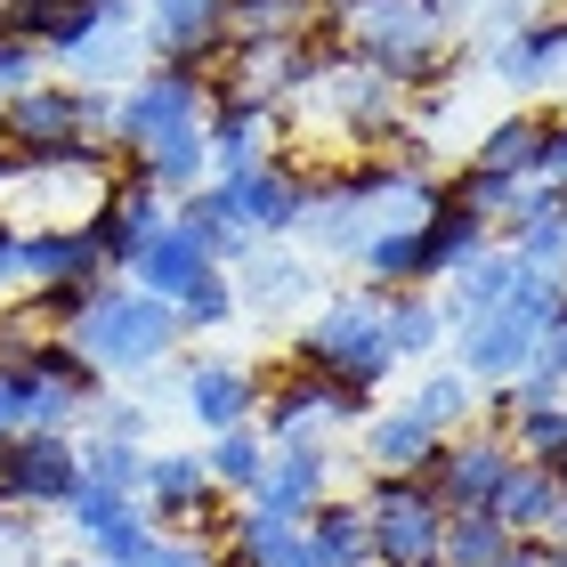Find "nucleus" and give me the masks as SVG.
<instances>
[{
	"label": "nucleus",
	"instance_id": "f257e3e1",
	"mask_svg": "<svg viewBox=\"0 0 567 567\" xmlns=\"http://www.w3.org/2000/svg\"><path fill=\"white\" fill-rule=\"evenodd\" d=\"M65 341L90 357V373L97 381H131V373H154L163 365V357L178 349V317L163 300H146L138 284H106V292H97L82 317L65 324Z\"/></svg>",
	"mask_w": 567,
	"mask_h": 567
},
{
	"label": "nucleus",
	"instance_id": "f03ea898",
	"mask_svg": "<svg viewBox=\"0 0 567 567\" xmlns=\"http://www.w3.org/2000/svg\"><path fill=\"white\" fill-rule=\"evenodd\" d=\"M292 365L324 373V381H349V390H381V381L398 373L390 357V332H381V300L373 292H332L317 317L292 332Z\"/></svg>",
	"mask_w": 567,
	"mask_h": 567
},
{
	"label": "nucleus",
	"instance_id": "7ed1b4c3",
	"mask_svg": "<svg viewBox=\"0 0 567 567\" xmlns=\"http://www.w3.org/2000/svg\"><path fill=\"white\" fill-rule=\"evenodd\" d=\"M341 49L357 65H373V73H390L398 90H422L446 73L454 58V24L430 9V0H373L365 17L341 33Z\"/></svg>",
	"mask_w": 567,
	"mask_h": 567
},
{
	"label": "nucleus",
	"instance_id": "20e7f679",
	"mask_svg": "<svg viewBox=\"0 0 567 567\" xmlns=\"http://www.w3.org/2000/svg\"><path fill=\"white\" fill-rule=\"evenodd\" d=\"M114 131V90H90V82H65L49 73L41 90L9 97V146L24 163H58V154H106Z\"/></svg>",
	"mask_w": 567,
	"mask_h": 567
},
{
	"label": "nucleus",
	"instance_id": "39448f33",
	"mask_svg": "<svg viewBox=\"0 0 567 567\" xmlns=\"http://www.w3.org/2000/svg\"><path fill=\"white\" fill-rule=\"evenodd\" d=\"M212 114V73L195 65H146L131 90H114V131H106V154L131 163L138 146L171 138V131H203Z\"/></svg>",
	"mask_w": 567,
	"mask_h": 567
},
{
	"label": "nucleus",
	"instance_id": "423d86ee",
	"mask_svg": "<svg viewBox=\"0 0 567 567\" xmlns=\"http://www.w3.org/2000/svg\"><path fill=\"white\" fill-rule=\"evenodd\" d=\"M324 65H332V41H317V33H300V41H236L219 58V73H212V97H236V106L276 114V106H292V97L317 90Z\"/></svg>",
	"mask_w": 567,
	"mask_h": 567
},
{
	"label": "nucleus",
	"instance_id": "0eeeda50",
	"mask_svg": "<svg viewBox=\"0 0 567 567\" xmlns=\"http://www.w3.org/2000/svg\"><path fill=\"white\" fill-rule=\"evenodd\" d=\"M365 519H373V567H437L446 503L430 478H365Z\"/></svg>",
	"mask_w": 567,
	"mask_h": 567
},
{
	"label": "nucleus",
	"instance_id": "6e6552de",
	"mask_svg": "<svg viewBox=\"0 0 567 567\" xmlns=\"http://www.w3.org/2000/svg\"><path fill=\"white\" fill-rule=\"evenodd\" d=\"M212 212L227 219V227H244L251 244H284V236H300V219H308V171H292L276 154V163H260V171H236V178H212Z\"/></svg>",
	"mask_w": 567,
	"mask_h": 567
},
{
	"label": "nucleus",
	"instance_id": "1a4fd4ad",
	"mask_svg": "<svg viewBox=\"0 0 567 567\" xmlns=\"http://www.w3.org/2000/svg\"><path fill=\"white\" fill-rule=\"evenodd\" d=\"M544 332H551V317H544V308H527L519 292H511L503 308H486V317H462L446 349H454V365L471 373L478 390H503V381H519V373L535 365Z\"/></svg>",
	"mask_w": 567,
	"mask_h": 567
},
{
	"label": "nucleus",
	"instance_id": "9d476101",
	"mask_svg": "<svg viewBox=\"0 0 567 567\" xmlns=\"http://www.w3.org/2000/svg\"><path fill=\"white\" fill-rule=\"evenodd\" d=\"M373 414V398L365 390H349V381H324V373H308V365H284L268 390H260V430L268 446H284V437H324L332 422H365Z\"/></svg>",
	"mask_w": 567,
	"mask_h": 567
},
{
	"label": "nucleus",
	"instance_id": "9b49d317",
	"mask_svg": "<svg viewBox=\"0 0 567 567\" xmlns=\"http://www.w3.org/2000/svg\"><path fill=\"white\" fill-rule=\"evenodd\" d=\"M138 503H146V519L154 527H187V535H219L227 527V503L212 471H203V454L187 446H146V478H138Z\"/></svg>",
	"mask_w": 567,
	"mask_h": 567
},
{
	"label": "nucleus",
	"instance_id": "f8f14e48",
	"mask_svg": "<svg viewBox=\"0 0 567 567\" xmlns=\"http://www.w3.org/2000/svg\"><path fill=\"white\" fill-rule=\"evenodd\" d=\"M73 486H82V454H73V437L17 430L9 446H0V503L24 511V519H41V511H65Z\"/></svg>",
	"mask_w": 567,
	"mask_h": 567
},
{
	"label": "nucleus",
	"instance_id": "ddd939ff",
	"mask_svg": "<svg viewBox=\"0 0 567 567\" xmlns=\"http://www.w3.org/2000/svg\"><path fill=\"white\" fill-rule=\"evenodd\" d=\"M138 33H146V58L154 65H195V73H219V58L236 49L227 33V0H138Z\"/></svg>",
	"mask_w": 567,
	"mask_h": 567
},
{
	"label": "nucleus",
	"instance_id": "4468645a",
	"mask_svg": "<svg viewBox=\"0 0 567 567\" xmlns=\"http://www.w3.org/2000/svg\"><path fill=\"white\" fill-rule=\"evenodd\" d=\"M317 97L332 106V122H341L349 138H365V146H390L405 131V90L390 82V73H373V65H357L341 41H332V65H324V82Z\"/></svg>",
	"mask_w": 567,
	"mask_h": 567
},
{
	"label": "nucleus",
	"instance_id": "2eb2a0df",
	"mask_svg": "<svg viewBox=\"0 0 567 567\" xmlns=\"http://www.w3.org/2000/svg\"><path fill=\"white\" fill-rule=\"evenodd\" d=\"M511 471H519L511 437H503V430H486V422H471V430H454L446 446H437L430 486H437V503H446V511H495V495H503V478H511Z\"/></svg>",
	"mask_w": 567,
	"mask_h": 567
},
{
	"label": "nucleus",
	"instance_id": "dca6fc26",
	"mask_svg": "<svg viewBox=\"0 0 567 567\" xmlns=\"http://www.w3.org/2000/svg\"><path fill=\"white\" fill-rule=\"evenodd\" d=\"M163 227H171V203L154 195L131 163H114V195L90 212V244L106 251V276H131V268H138V251L163 236Z\"/></svg>",
	"mask_w": 567,
	"mask_h": 567
},
{
	"label": "nucleus",
	"instance_id": "f3484780",
	"mask_svg": "<svg viewBox=\"0 0 567 567\" xmlns=\"http://www.w3.org/2000/svg\"><path fill=\"white\" fill-rule=\"evenodd\" d=\"M260 390H268V381L251 373L244 357H187V365H178V405H187V422L203 437L260 422Z\"/></svg>",
	"mask_w": 567,
	"mask_h": 567
},
{
	"label": "nucleus",
	"instance_id": "a211bd4d",
	"mask_svg": "<svg viewBox=\"0 0 567 567\" xmlns=\"http://www.w3.org/2000/svg\"><path fill=\"white\" fill-rule=\"evenodd\" d=\"M73 527L82 559H106V567H138V551L154 544V519L138 495H106V486H73V503L58 511Z\"/></svg>",
	"mask_w": 567,
	"mask_h": 567
},
{
	"label": "nucleus",
	"instance_id": "6ab92c4d",
	"mask_svg": "<svg viewBox=\"0 0 567 567\" xmlns=\"http://www.w3.org/2000/svg\"><path fill=\"white\" fill-rule=\"evenodd\" d=\"M65 284H106V251L90 244V227H17V292Z\"/></svg>",
	"mask_w": 567,
	"mask_h": 567
},
{
	"label": "nucleus",
	"instance_id": "aec40b11",
	"mask_svg": "<svg viewBox=\"0 0 567 567\" xmlns=\"http://www.w3.org/2000/svg\"><path fill=\"white\" fill-rule=\"evenodd\" d=\"M219 551L236 567H324V551L308 544V519H284L268 503H236L219 527Z\"/></svg>",
	"mask_w": 567,
	"mask_h": 567
},
{
	"label": "nucleus",
	"instance_id": "412c9836",
	"mask_svg": "<svg viewBox=\"0 0 567 567\" xmlns=\"http://www.w3.org/2000/svg\"><path fill=\"white\" fill-rule=\"evenodd\" d=\"M357 446H365V478H430L446 437L430 422H414L405 405H373V414L357 422Z\"/></svg>",
	"mask_w": 567,
	"mask_h": 567
},
{
	"label": "nucleus",
	"instance_id": "4be33fe9",
	"mask_svg": "<svg viewBox=\"0 0 567 567\" xmlns=\"http://www.w3.org/2000/svg\"><path fill=\"white\" fill-rule=\"evenodd\" d=\"M324 495H332V446L324 437H284V446H268V471H260V495L251 503L284 511V519H308Z\"/></svg>",
	"mask_w": 567,
	"mask_h": 567
},
{
	"label": "nucleus",
	"instance_id": "5701e85b",
	"mask_svg": "<svg viewBox=\"0 0 567 567\" xmlns=\"http://www.w3.org/2000/svg\"><path fill=\"white\" fill-rule=\"evenodd\" d=\"M486 65H495V82L511 90H544L567 73V17H527L511 24L503 41H486Z\"/></svg>",
	"mask_w": 567,
	"mask_h": 567
},
{
	"label": "nucleus",
	"instance_id": "b1692460",
	"mask_svg": "<svg viewBox=\"0 0 567 567\" xmlns=\"http://www.w3.org/2000/svg\"><path fill=\"white\" fill-rule=\"evenodd\" d=\"M203 154H212V178L276 163V114L236 106V97H212V114H203Z\"/></svg>",
	"mask_w": 567,
	"mask_h": 567
},
{
	"label": "nucleus",
	"instance_id": "393cba45",
	"mask_svg": "<svg viewBox=\"0 0 567 567\" xmlns=\"http://www.w3.org/2000/svg\"><path fill=\"white\" fill-rule=\"evenodd\" d=\"M203 276H219V260H212V251H203V244L187 236V227L171 219L163 236H154V244L138 251V268L122 276V284H138L146 300H163V308H178V300H187L195 284H203Z\"/></svg>",
	"mask_w": 567,
	"mask_h": 567
},
{
	"label": "nucleus",
	"instance_id": "a878e982",
	"mask_svg": "<svg viewBox=\"0 0 567 567\" xmlns=\"http://www.w3.org/2000/svg\"><path fill=\"white\" fill-rule=\"evenodd\" d=\"M227 276H236V308H260V317H292V308L317 292V268H308L300 251H284V244H260Z\"/></svg>",
	"mask_w": 567,
	"mask_h": 567
},
{
	"label": "nucleus",
	"instance_id": "bb28decb",
	"mask_svg": "<svg viewBox=\"0 0 567 567\" xmlns=\"http://www.w3.org/2000/svg\"><path fill=\"white\" fill-rule=\"evenodd\" d=\"M519 276H527V260L511 244H486L462 276H446L437 284V308H446V324H462V317H486V308H503L511 292H519ZM454 341V332H446Z\"/></svg>",
	"mask_w": 567,
	"mask_h": 567
},
{
	"label": "nucleus",
	"instance_id": "cd10ccee",
	"mask_svg": "<svg viewBox=\"0 0 567 567\" xmlns=\"http://www.w3.org/2000/svg\"><path fill=\"white\" fill-rule=\"evenodd\" d=\"M349 268L365 276V292H373V300H390V292H430V268H422V227H390V236H365Z\"/></svg>",
	"mask_w": 567,
	"mask_h": 567
},
{
	"label": "nucleus",
	"instance_id": "c85d7f7f",
	"mask_svg": "<svg viewBox=\"0 0 567 567\" xmlns=\"http://www.w3.org/2000/svg\"><path fill=\"white\" fill-rule=\"evenodd\" d=\"M381 332H390V357L398 365H437V349H446V308L437 292H390L381 300Z\"/></svg>",
	"mask_w": 567,
	"mask_h": 567
},
{
	"label": "nucleus",
	"instance_id": "c756f323",
	"mask_svg": "<svg viewBox=\"0 0 567 567\" xmlns=\"http://www.w3.org/2000/svg\"><path fill=\"white\" fill-rule=\"evenodd\" d=\"M414 422H430L437 437H454V430H471L478 422V381L462 373V365H422V381L398 398Z\"/></svg>",
	"mask_w": 567,
	"mask_h": 567
},
{
	"label": "nucleus",
	"instance_id": "7c9ffc66",
	"mask_svg": "<svg viewBox=\"0 0 567 567\" xmlns=\"http://www.w3.org/2000/svg\"><path fill=\"white\" fill-rule=\"evenodd\" d=\"M486 244H495V227L471 219V212H446V195H437V212L422 219V268H430V292H437L446 276H462Z\"/></svg>",
	"mask_w": 567,
	"mask_h": 567
},
{
	"label": "nucleus",
	"instance_id": "2f4dec72",
	"mask_svg": "<svg viewBox=\"0 0 567 567\" xmlns=\"http://www.w3.org/2000/svg\"><path fill=\"white\" fill-rule=\"evenodd\" d=\"M495 519L519 535V544H551V527H559V478L535 471V462H519V471L503 478V495H495Z\"/></svg>",
	"mask_w": 567,
	"mask_h": 567
},
{
	"label": "nucleus",
	"instance_id": "473e14b6",
	"mask_svg": "<svg viewBox=\"0 0 567 567\" xmlns=\"http://www.w3.org/2000/svg\"><path fill=\"white\" fill-rule=\"evenodd\" d=\"M544 122H551V114H527V106L495 114V122L478 131V146H471V171H495V178H535V146H544Z\"/></svg>",
	"mask_w": 567,
	"mask_h": 567
},
{
	"label": "nucleus",
	"instance_id": "72a5a7b5",
	"mask_svg": "<svg viewBox=\"0 0 567 567\" xmlns=\"http://www.w3.org/2000/svg\"><path fill=\"white\" fill-rule=\"evenodd\" d=\"M308 544L324 551V567H373V519L357 495H324L308 511Z\"/></svg>",
	"mask_w": 567,
	"mask_h": 567
},
{
	"label": "nucleus",
	"instance_id": "f704fd0d",
	"mask_svg": "<svg viewBox=\"0 0 567 567\" xmlns=\"http://www.w3.org/2000/svg\"><path fill=\"white\" fill-rule=\"evenodd\" d=\"M203 471H212V486L227 503H251V495H260V471H268V437L251 422L244 430H219L212 446H203Z\"/></svg>",
	"mask_w": 567,
	"mask_h": 567
},
{
	"label": "nucleus",
	"instance_id": "c9c22d12",
	"mask_svg": "<svg viewBox=\"0 0 567 567\" xmlns=\"http://www.w3.org/2000/svg\"><path fill=\"white\" fill-rule=\"evenodd\" d=\"M511 535L495 511H446V535H437V567H503L511 559Z\"/></svg>",
	"mask_w": 567,
	"mask_h": 567
},
{
	"label": "nucleus",
	"instance_id": "e433bc0d",
	"mask_svg": "<svg viewBox=\"0 0 567 567\" xmlns=\"http://www.w3.org/2000/svg\"><path fill=\"white\" fill-rule=\"evenodd\" d=\"M503 437H511V454H519V462H535V471L567 478V398L511 414V430H503Z\"/></svg>",
	"mask_w": 567,
	"mask_h": 567
},
{
	"label": "nucleus",
	"instance_id": "4c0bfd02",
	"mask_svg": "<svg viewBox=\"0 0 567 567\" xmlns=\"http://www.w3.org/2000/svg\"><path fill=\"white\" fill-rule=\"evenodd\" d=\"M227 33L236 41H300V33H317V0H227Z\"/></svg>",
	"mask_w": 567,
	"mask_h": 567
},
{
	"label": "nucleus",
	"instance_id": "58836bf2",
	"mask_svg": "<svg viewBox=\"0 0 567 567\" xmlns=\"http://www.w3.org/2000/svg\"><path fill=\"white\" fill-rule=\"evenodd\" d=\"M73 454H82V486L138 495V478H146V446H131V437H73Z\"/></svg>",
	"mask_w": 567,
	"mask_h": 567
},
{
	"label": "nucleus",
	"instance_id": "ea45409f",
	"mask_svg": "<svg viewBox=\"0 0 567 567\" xmlns=\"http://www.w3.org/2000/svg\"><path fill=\"white\" fill-rule=\"evenodd\" d=\"M171 317H178V341H212V332H227V324L244 317V308H236V276H227V268H219V276H203L195 292L171 308Z\"/></svg>",
	"mask_w": 567,
	"mask_h": 567
},
{
	"label": "nucleus",
	"instance_id": "a19ab883",
	"mask_svg": "<svg viewBox=\"0 0 567 567\" xmlns=\"http://www.w3.org/2000/svg\"><path fill=\"white\" fill-rule=\"evenodd\" d=\"M171 219H178V227H187V236H195L203 251H212V260H219V268H244V260H251V251H260V244H251V236H244V227H227V219L212 212V195H187V203H171Z\"/></svg>",
	"mask_w": 567,
	"mask_h": 567
},
{
	"label": "nucleus",
	"instance_id": "79ce46f5",
	"mask_svg": "<svg viewBox=\"0 0 567 567\" xmlns=\"http://www.w3.org/2000/svg\"><path fill=\"white\" fill-rule=\"evenodd\" d=\"M24 373H41V381H58V390H73V398H97V373H90V357L65 341V332H41L33 341V357H24Z\"/></svg>",
	"mask_w": 567,
	"mask_h": 567
},
{
	"label": "nucleus",
	"instance_id": "37998d69",
	"mask_svg": "<svg viewBox=\"0 0 567 567\" xmlns=\"http://www.w3.org/2000/svg\"><path fill=\"white\" fill-rule=\"evenodd\" d=\"M219 535H187V527H154V544L138 551V567H212Z\"/></svg>",
	"mask_w": 567,
	"mask_h": 567
},
{
	"label": "nucleus",
	"instance_id": "c03bdc74",
	"mask_svg": "<svg viewBox=\"0 0 567 567\" xmlns=\"http://www.w3.org/2000/svg\"><path fill=\"white\" fill-rule=\"evenodd\" d=\"M49 82V58L33 41H17V33H0V106L9 97H24V90H41Z\"/></svg>",
	"mask_w": 567,
	"mask_h": 567
},
{
	"label": "nucleus",
	"instance_id": "a18cd8bd",
	"mask_svg": "<svg viewBox=\"0 0 567 567\" xmlns=\"http://www.w3.org/2000/svg\"><path fill=\"white\" fill-rule=\"evenodd\" d=\"M511 251H519L527 268H567V212H544V219H527L519 236H511Z\"/></svg>",
	"mask_w": 567,
	"mask_h": 567
},
{
	"label": "nucleus",
	"instance_id": "49530a36",
	"mask_svg": "<svg viewBox=\"0 0 567 567\" xmlns=\"http://www.w3.org/2000/svg\"><path fill=\"white\" fill-rule=\"evenodd\" d=\"M82 437H131V446H146V398H114V405H82Z\"/></svg>",
	"mask_w": 567,
	"mask_h": 567
},
{
	"label": "nucleus",
	"instance_id": "de8ad7c7",
	"mask_svg": "<svg viewBox=\"0 0 567 567\" xmlns=\"http://www.w3.org/2000/svg\"><path fill=\"white\" fill-rule=\"evenodd\" d=\"M0 567H49L41 559V527L24 519V511H9V503H0Z\"/></svg>",
	"mask_w": 567,
	"mask_h": 567
},
{
	"label": "nucleus",
	"instance_id": "09e8293b",
	"mask_svg": "<svg viewBox=\"0 0 567 567\" xmlns=\"http://www.w3.org/2000/svg\"><path fill=\"white\" fill-rule=\"evenodd\" d=\"M58 9H65V0H0V24H9V33L17 41H49V24H58Z\"/></svg>",
	"mask_w": 567,
	"mask_h": 567
},
{
	"label": "nucleus",
	"instance_id": "8fccbe9b",
	"mask_svg": "<svg viewBox=\"0 0 567 567\" xmlns=\"http://www.w3.org/2000/svg\"><path fill=\"white\" fill-rule=\"evenodd\" d=\"M535 187H559V195H567V114L544 122V146H535Z\"/></svg>",
	"mask_w": 567,
	"mask_h": 567
},
{
	"label": "nucleus",
	"instance_id": "3c124183",
	"mask_svg": "<svg viewBox=\"0 0 567 567\" xmlns=\"http://www.w3.org/2000/svg\"><path fill=\"white\" fill-rule=\"evenodd\" d=\"M0 300H17V227L0 212Z\"/></svg>",
	"mask_w": 567,
	"mask_h": 567
},
{
	"label": "nucleus",
	"instance_id": "603ef678",
	"mask_svg": "<svg viewBox=\"0 0 567 567\" xmlns=\"http://www.w3.org/2000/svg\"><path fill=\"white\" fill-rule=\"evenodd\" d=\"M17 437V365H0V446Z\"/></svg>",
	"mask_w": 567,
	"mask_h": 567
},
{
	"label": "nucleus",
	"instance_id": "864d4df0",
	"mask_svg": "<svg viewBox=\"0 0 567 567\" xmlns=\"http://www.w3.org/2000/svg\"><path fill=\"white\" fill-rule=\"evenodd\" d=\"M544 559H551V544H511V559H503V567H544Z\"/></svg>",
	"mask_w": 567,
	"mask_h": 567
},
{
	"label": "nucleus",
	"instance_id": "5fc2aeb1",
	"mask_svg": "<svg viewBox=\"0 0 567 567\" xmlns=\"http://www.w3.org/2000/svg\"><path fill=\"white\" fill-rule=\"evenodd\" d=\"M551 544H567V478H559V527H551Z\"/></svg>",
	"mask_w": 567,
	"mask_h": 567
},
{
	"label": "nucleus",
	"instance_id": "6e6d98bb",
	"mask_svg": "<svg viewBox=\"0 0 567 567\" xmlns=\"http://www.w3.org/2000/svg\"><path fill=\"white\" fill-rule=\"evenodd\" d=\"M0 154H9V106H0Z\"/></svg>",
	"mask_w": 567,
	"mask_h": 567
},
{
	"label": "nucleus",
	"instance_id": "4d7b16f0",
	"mask_svg": "<svg viewBox=\"0 0 567 567\" xmlns=\"http://www.w3.org/2000/svg\"><path fill=\"white\" fill-rule=\"evenodd\" d=\"M544 567H567V544H551V559H544Z\"/></svg>",
	"mask_w": 567,
	"mask_h": 567
},
{
	"label": "nucleus",
	"instance_id": "13d9d810",
	"mask_svg": "<svg viewBox=\"0 0 567 567\" xmlns=\"http://www.w3.org/2000/svg\"><path fill=\"white\" fill-rule=\"evenodd\" d=\"M551 324H559V332H567V308H559V317H551Z\"/></svg>",
	"mask_w": 567,
	"mask_h": 567
},
{
	"label": "nucleus",
	"instance_id": "bf43d9fd",
	"mask_svg": "<svg viewBox=\"0 0 567 567\" xmlns=\"http://www.w3.org/2000/svg\"><path fill=\"white\" fill-rule=\"evenodd\" d=\"M0 33H9V24H0Z\"/></svg>",
	"mask_w": 567,
	"mask_h": 567
}]
</instances>
